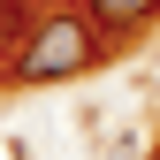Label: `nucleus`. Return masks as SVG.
I'll return each mask as SVG.
<instances>
[{"label":"nucleus","instance_id":"obj_2","mask_svg":"<svg viewBox=\"0 0 160 160\" xmlns=\"http://www.w3.org/2000/svg\"><path fill=\"white\" fill-rule=\"evenodd\" d=\"M84 15H92L107 38H130V31H145L152 15H160V0H84Z\"/></svg>","mask_w":160,"mask_h":160},{"label":"nucleus","instance_id":"obj_3","mask_svg":"<svg viewBox=\"0 0 160 160\" xmlns=\"http://www.w3.org/2000/svg\"><path fill=\"white\" fill-rule=\"evenodd\" d=\"M15 23H23V8H15V0H0V46L15 38Z\"/></svg>","mask_w":160,"mask_h":160},{"label":"nucleus","instance_id":"obj_1","mask_svg":"<svg viewBox=\"0 0 160 160\" xmlns=\"http://www.w3.org/2000/svg\"><path fill=\"white\" fill-rule=\"evenodd\" d=\"M99 61V23L92 15H46L15 46V84H69Z\"/></svg>","mask_w":160,"mask_h":160}]
</instances>
